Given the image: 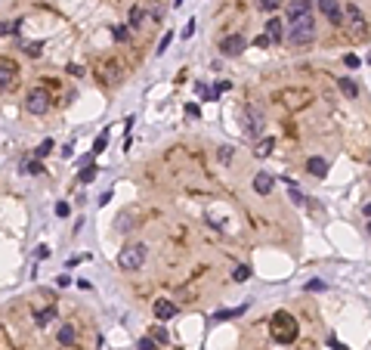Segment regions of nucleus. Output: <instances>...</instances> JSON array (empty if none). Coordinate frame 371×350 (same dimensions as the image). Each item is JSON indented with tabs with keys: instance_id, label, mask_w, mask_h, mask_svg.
I'll list each match as a JSON object with an SVG mask.
<instances>
[{
	"instance_id": "obj_1",
	"label": "nucleus",
	"mask_w": 371,
	"mask_h": 350,
	"mask_svg": "<svg viewBox=\"0 0 371 350\" xmlns=\"http://www.w3.org/2000/svg\"><path fill=\"white\" fill-rule=\"evenodd\" d=\"M316 38V22L309 16H297V19H288V28H285V41L291 46H303Z\"/></svg>"
},
{
	"instance_id": "obj_2",
	"label": "nucleus",
	"mask_w": 371,
	"mask_h": 350,
	"mask_svg": "<svg viewBox=\"0 0 371 350\" xmlns=\"http://www.w3.org/2000/svg\"><path fill=\"white\" fill-rule=\"evenodd\" d=\"M269 332H272V338L278 344H291L300 329H297V319L288 310H275L272 319H269Z\"/></svg>"
},
{
	"instance_id": "obj_3",
	"label": "nucleus",
	"mask_w": 371,
	"mask_h": 350,
	"mask_svg": "<svg viewBox=\"0 0 371 350\" xmlns=\"http://www.w3.org/2000/svg\"><path fill=\"white\" fill-rule=\"evenodd\" d=\"M146 245L143 242H136V245H127V248L118 254V266L121 270H127V273H133V270H139V266L146 263Z\"/></svg>"
},
{
	"instance_id": "obj_4",
	"label": "nucleus",
	"mask_w": 371,
	"mask_h": 350,
	"mask_svg": "<svg viewBox=\"0 0 371 350\" xmlns=\"http://www.w3.org/2000/svg\"><path fill=\"white\" fill-rule=\"evenodd\" d=\"M46 109H50V93H46L43 87L28 90V96H25V112H31V115H43Z\"/></svg>"
},
{
	"instance_id": "obj_5",
	"label": "nucleus",
	"mask_w": 371,
	"mask_h": 350,
	"mask_svg": "<svg viewBox=\"0 0 371 350\" xmlns=\"http://www.w3.org/2000/svg\"><path fill=\"white\" fill-rule=\"evenodd\" d=\"M245 46H248V41L241 38V34H226V38L220 41V53L223 56H238V53H245Z\"/></svg>"
},
{
	"instance_id": "obj_6",
	"label": "nucleus",
	"mask_w": 371,
	"mask_h": 350,
	"mask_svg": "<svg viewBox=\"0 0 371 350\" xmlns=\"http://www.w3.org/2000/svg\"><path fill=\"white\" fill-rule=\"evenodd\" d=\"M245 131L251 136H260L263 133V115L254 109V106H245Z\"/></svg>"
},
{
	"instance_id": "obj_7",
	"label": "nucleus",
	"mask_w": 371,
	"mask_h": 350,
	"mask_svg": "<svg viewBox=\"0 0 371 350\" xmlns=\"http://www.w3.org/2000/svg\"><path fill=\"white\" fill-rule=\"evenodd\" d=\"M346 22H350V28H353V34H356V38H365V34H368V31H365L368 25H365V19H362V13H359V9H356L353 3L346 6Z\"/></svg>"
},
{
	"instance_id": "obj_8",
	"label": "nucleus",
	"mask_w": 371,
	"mask_h": 350,
	"mask_svg": "<svg viewBox=\"0 0 371 350\" xmlns=\"http://www.w3.org/2000/svg\"><path fill=\"white\" fill-rule=\"evenodd\" d=\"M272 186H275V177H272V174H266V171L254 174V192H257V195H269Z\"/></svg>"
},
{
	"instance_id": "obj_9",
	"label": "nucleus",
	"mask_w": 371,
	"mask_h": 350,
	"mask_svg": "<svg viewBox=\"0 0 371 350\" xmlns=\"http://www.w3.org/2000/svg\"><path fill=\"white\" fill-rule=\"evenodd\" d=\"M316 6L322 9L325 16H328V22H334V25H337V22L343 19V13H340V3H337V0H319Z\"/></svg>"
},
{
	"instance_id": "obj_10",
	"label": "nucleus",
	"mask_w": 371,
	"mask_h": 350,
	"mask_svg": "<svg viewBox=\"0 0 371 350\" xmlns=\"http://www.w3.org/2000/svg\"><path fill=\"white\" fill-rule=\"evenodd\" d=\"M16 65L13 62H0V90H9V87H13L16 84Z\"/></svg>"
},
{
	"instance_id": "obj_11",
	"label": "nucleus",
	"mask_w": 371,
	"mask_h": 350,
	"mask_svg": "<svg viewBox=\"0 0 371 350\" xmlns=\"http://www.w3.org/2000/svg\"><path fill=\"white\" fill-rule=\"evenodd\" d=\"M155 316L161 319V322H164V319H173V316H177V304H173V301H155Z\"/></svg>"
},
{
	"instance_id": "obj_12",
	"label": "nucleus",
	"mask_w": 371,
	"mask_h": 350,
	"mask_svg": "<svg viewBox=\"0 0 371 350\" xmlns=\"http://www.w3.org/2000/svg\"><path fill=\"white\" fill-rule=\"evenodd\" d=\"M306 171L312 174V177H328V161H325L322 155H312L306 161Z\"/></svg>"
},
{
	"instance_id": "obj_13",
	"label": "nucleus",
	"mask_w": 371,
	"mask_h": 350,
	"mask_svg": "<svg viewBox=\"0 0 371 350\" xmlns=\"http://www.w3.org/2000/svg\"><path fill=\"white\" fill-rule=\"evenodd\" d=\"M266 38H269V44L285 41V25L278 19H269V22H266Z\"/></svg>"
},
{
	"instance_id": "obj_14",
	"label": "nucleus",
	"mask_w": 371,
	"mask_h": 350,
	"mask_svg": "<svg viewBox=\"0 0 371 350\" xmlns=\"http://www.w3.org/2000/svg\"><path fill=\"white\" fill-rule=\"evenodd\" d=\"M74 335H77V332H74V325H68V322H65V325H59V332H56V341H59L62 347H72V344H74Z\"/></svg>"
},
{
	"instance_id": "obj_15",
	"label": "nucleus",
	"mask_w": 371,
	"mask_h": 350,
	"mask_svg": "<svg viewBox=\"0 0 371 350\" xmlns=\"http://www.w3.org/2000/svg\"><path fill=\"white\" fill-rule=\"evenodd\" d=\"M56 319V307H43V310H34V325L43 329V325H50Z\"/></svg>"
},
{
	"instance_id": "obj_16",
	"label": "nucleus",
	"mask_w": 371,
	"mask_h": 350,
	"mask_svg": "<svg viewBox=\"0 0 371 350\" xmlns=\"http://www.w3.org/2000/svg\"><path fill=\"white\" fill-rule=\"evenodd\" d=\"M337 87H340V93H343L346 99H356L359 96V87H356L353 78H337Z\"/></svg>"
},
{
	"instance_id": "obj_17",
	"label": "nucleus",
	"mask_w": 371,
	"mask_h": 350,
	"mask_svg": "<svg viewBox=\"0 0 371 350\" xmlns=\"http://www.w3.org/2000/svg\"><path fill=\"white\" fill-rule=\"evenodd\" d=\"M272 149H275V139H272V136H263L260 143H257V149H254V155L266 158V155H272Z\"/></svg>"
},
{
	"instance_id": "obj_18",
	"label": "nucleus",
	"mask_w": 371,
	"mask_h": 350,
	"mask_svg": "<svg viewBox=\"0 0 371 350\" xmlns=\"http://www.w3.org/2000/svg\"><path fill=\"white\" fill-rule=\"evenodd\" d=\"M232 279H235V282H248V279H251V266L248 263H238L235 270H232Z\"/></svg>"
},
{
	"instance_id": "obj_19",
	"label": "nucleus",
	"mask_w": 371,
	"mask_h": 350,
	"mask_svg": "<svg viewBox=\"0 0 371 350\" xmlns=\"http://www.w3.org/2000/svg\"><path fill=\"white\" fill-rule=\"evenodd\" d=\"M245 313V307H238V310H217L214 313V322H223V319H235V316H241Z\"/></svg>"
},
{
	"instance_id": "obj_20",
	"label": "nucleus",
	"mask_w": 371,
	"mask_h": 350,
	"mask_svg": "<svg viewBox=\"0 0 371 350\" xmlns=\"http://www.w3.org/2000/svg\"><path fill=\"white\" fill-rule=\"evenodd\" d=\"M22 171H25V174H34V177H43V165H40L37 158L25 161V165H22Z\"/></svg>"
},
{
	"instance_id": "obj_21",
	"label": "nucleus",
	"mask_w": 371,
	"mask_h": 350,
	"mask_svg": "<svg viewBox=\"0 0 371 350\" xmlns=\"http://www.w3.org/2000/svg\"><path fill=\"white\" fill-rule=\"evenodd\" d=\"M50 152H53V139H43V143H40L37 149H34V158L40 161V158H46V155H50Z\"/></svg>"
},
{
	"instance_id": "obj_22",
	"label": "nucleus",
	"mask_w": 371,
	"mask_h": 350,
	"mask_svg": "<svg viewBox=\"0 0 371 350\" xmlns=\"http://www.w3.org/2000/svg\"><path fill=\"white\" fill-rule=\"evenodd\" d=\"M0 350H19V347H16V341L6 335V329H3V325H0Z\"/></svg>"
},
{
	"instance_id": "obj_23",
	"label": "nucleus",
	"mask_w": 371,
	"mask_h": 350,
	"mask_svg": "<svg viewBox=\"0 0 371 350\" xmlns=\"http://www.w3.org/2000/svg\"><path fill=\"white\" fill-rule=\"evenodd\" d=\"M19 25H22V19H13V22H0V34H19Z\"/></svg>"
},
{
	"instance_id": "obj_24",
	"label": "nucleus",
	"mask_w": 371,
	"mask_h": 350,
	"mask_svg": "<svg viewBox=\"0 0 371 350\" xmlns=\"http://www.w3.org/2000/svg\"><path fill=\"white\" fill-rule=\"evenodd\" d=\"M106 143H109V131H102L96 136V143H93V155H99V152H106Z\"/></svg>"
},
{
	"instance_id": "obj_25",
	"label": "nucleus",
	"mask_w": 371,
	"mask_h": 350,
	"mask_svg": "<svg viewBox=\"0 0 371 350\" xmlns=\"http://www.w3.org/2000/svg\"><path fill=\"white\" fill-rule=\"evenodd\" d=\"M139 25H143V6H133L130 9V25L127 28H139Z\"/></svg>"
},
{
	"instance_id": "obj_26",
	"label": "nucleus",
	"mask_w": 371,
	"mask_h": 350,
	"mask_svg": "<svg viewBox=\"0 0 371 350\" xmlns=\"http://www.w3.org/2000/svg\"><path fill=\"white\" fill-rule=\"evenodd\" d=\"M232 152H235L232 146H220V149H217V158L223 161V165H232Z\"/></svg>"
},
{
	"instance_id": "obj_27",
	"label": "nucleus",
	"mask_w": 371,
	"mask_h": 350,
	"mask_svg": "<svg viewBox=\"0 0 371 350\" xmlns=\"http://www.w3.org/2000/svg\"><path fill=\"white\" fill-rule=\"evenodd\" d=\"M152 341L155 344H167V329H164V325H155V329H152Z\"/></svg>"
},
{
	"instance_id": "obj_28",
	"label": "nucleus",
	"mask_w": 371,
	"mask_h": 350,
	"mask_svg": "<svg viewBox=\"0 0 371 350\" xmlns=\"http://www.w3.org/2000/svg\"><path fill=\"white\" fill-rule=\"evenodd\" d=\"M288 189H291V202H294V205H306V198H303V192H300V189H297V186H294L291 180H288Z\"/></svg>"
},
{
	"instance_id": "obj_29",
	"label": "nucleus",
	"mask_w": 371,
	"mask_h": 350,
	"mask_svg": "<svg viewBox=\"0 0 371 350\" xmlns=\"http://www.w3.org/2000/svg\"><path fill=\"white\" fill-rule=\"evenodd\" d=\"M80 183H93V180H96V165H90V168H84V171H80V177H77Z\"/></svg>"
},
{
	"instance_id": "obj_30",
	"label": "nucleus",
	"mask_w": 371,
	"mask_h": 350,
	"mask_svg": "<svg viewBox=\"0 0 371 350\" xmlns=\"http://www.w3.org/2000/svg\"><path fill=\"white\" fill-rule=\"evenodd\" d=\"M43 53V44L37 41V44H25V56H31V59H37V56Z\"/></svg>"
},
{
	"instance_id": "obj_31",
	"label": "nucleus",
	"mask_w": 371,
	"mask_h": 350,
	"mask_svg": "<svg viewBox=\"0 0 371 350\" xmlns=\"http://www.w3.org/2000/svg\"><path fill=\"white\" fill-rule=\"evenodd\" d=\"M111 38H114V41H121V44H124L127 38H130V31H127V25H118V28H111Z\"/></svg>"
},
{
	"instance_id": "obj_32",
	"label": "nucleus",
	"mask_w": 371,
	"mask_h": 350,
	"mask_svg": "<svg viewBox=\"0 0 371 350\" xmlns=\"http://www.w3.org/2000/svg\"><path fill=\"white\" fill-rule=\"evenodd\" d=\"M136 350H158V344L152 341V338H139V341H136Z\"/></svg>"
},
{
	"instance_id": "obj_33",
	"label": "nucleus",
	"mask_w": 371,
	"mask_h": 350,
	"mask_svg": "<svg viewBox=\"0 0 371 350\" xmlns=\"http://www.w3.org/2000/svg\"><path fill=\"white\" fill-rule=\"evenodd\" d=\"M278 6H282V0H260V9H266V13H272Z\"/></svg>"
},
{
	"instance_id": "obj_34",
	"label": "nucleus",
	"mask_w": 371,
	"mask_h": 350,
	"mask_svg": "<svg viewBox=\"0 0 371 350\" xmlns=\"http://www.w3.org/2000/svg\"><path fill=\"white\" fill-rule=\"evenodd\" d=\"M56 214H59V217H68V214H72V205H68V202H59V205H56Z\"/></svg>"
},
{
	"instance_id": "obj_35",
	"label": "nucleus",
	"mask_w": 371,
	"mask_h": 350,
	"mask_svg": "<svg viewBox=\"0 0 371 350\" xmlns=\"http://www.w3.org/2000/svg\"><path fill=\"white\" fill-rule=\"evenodd\" d=\"M343 65H346V68H359V56L346 53V56H343Z\"/></svg>"
},
{
	"instance_id": "obj_36",
	"label": "nucleus",
	"mask_w": 371,
	"mask_h": 350,
	"mask_svg": "<svg viewBox=\"0 0 371 350\" xmlns=\"http://www.w3.org/2000/svg\"><path fill=\"white\" fill-rule=\"evenodd\" d=\"M328 347H331V350H350L346 344H340V341H337V338H334V335L328 338Z\"/></svg>"
},
{
	"instance_id": "obj_37",
	"label": "nucleus",
	"mask_w": 371,
	"mask_h": 350,
	"mask_svg": "<svg viewBox=\"0 0 371 350\" xmlns=\"http://www.w3.org/2000/svg\"><path fill=\"white\" fill-rule=\"evenodd\" d=\"M306 291H325V282H319V279H312V282H306Z\"/></svg>"
},
{
	"instance_id": "obj_38",
	"label": "nucleus",
	"mask_w": 371,
	"mask_h": 350,
	"mask_svg": "<svg viewBox=\"0 0 371 350\" xmlns=\"http://www.w3.org/2000/svg\"><path fill=\"white\" fill-rule=\"evenodd\" d=\"M170 41H173V34H164V38H161V44H158V53H164L167 46H170Z\"/></svg>"
},
{
	"instance_id": "obj_39",
	"label": "nucleus",
	"mask_w": 371,
	"mask_h": 350,
	"mask_svg": "<svg viewBox=\"0 0 371 350\" xmlns=\"http://www.w3.org/2000/svg\"><path fill=\"white\" fill-rule=\"evenodd\" d=\"M186 115H189V118H198V106H195V102H189V106H186Z\"/></svg>"
},
{
	"instance_id": "obj_40",
	"label": "nucleus",
	"mask_w": 371,
	"mask_h": 350,
	"mask_svg": "<svg viewBox=\"0 0 371 350\" xmlns=\"http://www.w3.org/2000/svg\"><path fill=\"white\" fill-rule=\"evenodd\" d=\"M50 258V248H46V245H37V261H46Z\"/></svg>"
},
{
	"instance_id": "obj_41",
	"label": "nucleus",
	"mask_w": 371,
	"mask_h": 350,
	"mask_svg": "<svg viewBox=\"0 0 371 350\" xmlns=\"http://www.w3.org/2000/svg\"><path fill=\"white\" fill-rule=\"evenodd\" d=\"M56 285L65 288V285H72V276H56Z\"/></svg>"
},
{
	"instance_id": "obj_42",
	"label": "nucleus",
	"mask_w": 371,
	"mask_h": 350,
	"mask_svg": "<svg viewBox=\"0 0 371 350\" xmlns=\"http://www.w3.org/2000/svg\"><path fill=\"white\" fill-rule=\"evenodd\" d=\"M192 34H195V19L189 22V25H186V31H183V38H192Z\"/></svg>"
},
{
	"instance_id": "obj_43",
	"label": "nucleus",
	"mask_w": 371,
	"mask_h": 350,
	"mask_svg": "<svg viewBox=\"0 0 371 350\" xmlns=\"http://www.w3.org/2000/svg\"><path fill=\"white\" fill-rule=\"evenodd\" d=\"M68 75H87V72L80 65H68Z\"/></svg>"
},
{
	"instance_id": "obj_44",
	"label": "nucleus",
	"mask_w": 371,
	"mask_h": 350,
	"mask_svg": "<svg viewBox=\"0 0 371 350\" xmlns=\"http://www.w3.org/2000/svg\"><path fill=\"white\" fill-rule=\"evenodd\" d=\"M365 217H371V205H365Z\"/></svg>"
},
{
	"instance_id": "obj_45",
	"label": "nucleus",
	"mask_w": 371,
	"mask_h": 350,
	"mask_svg": "<svg viewBox=\"0 0 371 350\" xmlns=\"http://www.w3.org/2000/svg\"><path fill=\"white\" fill-rule=\"evenodd\" d=\"M368 232H371V223H368Z\"/></svg>"
},
{
	"instance_id": "obj_46",
	"label": "nucleus",
	"mask_w": 371,
	"mask_h": 350,
	"mask_svg": "<svg viewBox=\"0 0 371 350\" xmlns=\"http://www.w3.org/2000/svg\"><path fill=\"white\" fill-rule=\"evenodd\" d=\"M312 3H319V0H312Z\"/></svg>"
}]
</instances>
